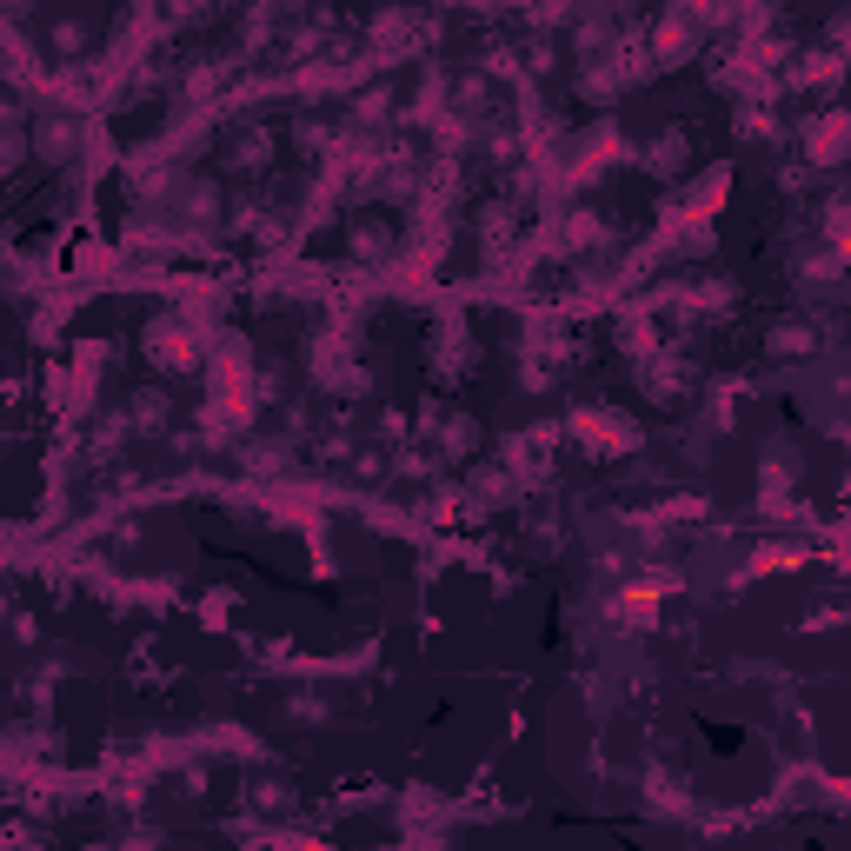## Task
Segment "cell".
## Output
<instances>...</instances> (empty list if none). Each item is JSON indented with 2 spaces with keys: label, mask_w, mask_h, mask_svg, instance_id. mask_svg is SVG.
<instances>
[{
  "label": "cell",
  "mask_w": 851,
  "mask_h": 851,
  "mask_svg": "<svg viewBox=\"0 0 851 851\" xmlns=\"http://www.w3.org/2000/svg\"><path fill=\"white\" fill-rule=\"evenodd\" d=\"M21 166V133H0V174H14Z\"/></svg>",
  "instance_id": "cell-2"
},
{
  "label": "cell",
  "mask_w": 851,
  "mask_h": 851,
  "mask_svg": "<svg viewBox=\"0 0 851 851\" xmlns=\"http://www.w3.org/2000/svg\"><path fill=\"white\" fill-rule=\"evenodd\" d=\"M34 147H40L47 160H67V153L80 147V127H73V120H54V114H47V120L34 127Z\"/></svg>",
  "instance_id": "cell-1"
}]
</instances>
